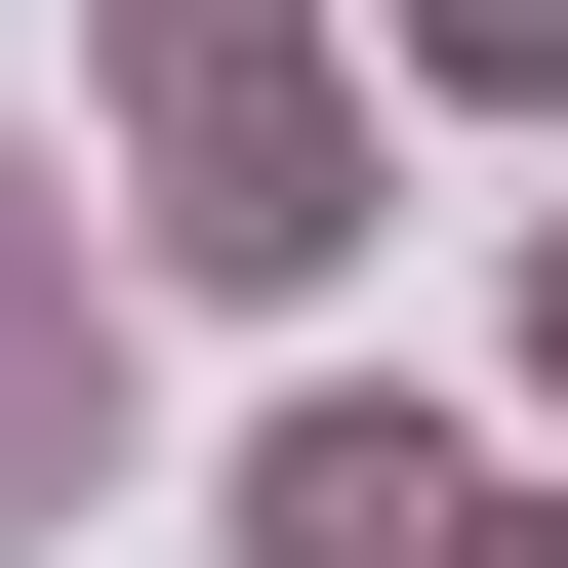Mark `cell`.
I'll list each match as a JSON object with an SVG mask.
<instances>
[{"label":"cell","instance_id":"6da1fadb","mask_svg":"<svg viewBox=\"0 0 568 568\" xmlns=\"http://www.w3.org/2000/svg\"><path fill=\"white\" fill-rule=\"evenodd\" d=\"M406 41L366 0H82V163H122V244L203 284V325H325L366 284V203H406Z\"/></svg>","mask_w":568,"mask_h":568},{"label":"cell","instance_id":"7a4b0ae2","mask_svg":"<svg viewBox=\"0 0 568 568\" xmlns=\"http://www.w3.org/2000/svg\"><path fill=\"white\" fill-rule=\"evenodd\" d=\"M122 284H163V244H122V163H82V122H0V568L122 528Z\"/></svg>","mask_w":568,"mask_h":568},{"label":"cell","instance_id":"3957f363","mask_svg":"<svg viewBox=\"0 0 568 568\" xmlns=\"http://www.w3.org/2000/svg\"><path fill=\"white\" fill-rule=\"evenodd\" d=\"M487 406H406V366H284L244 447H203V568H487Z\"/></svg>","mask_w":568,"mask_h":568},{"label":"cell","instance_id":"277c9868","mask_svg":"<svg viewBox=\"0 0 568 568\" xmlns=\"http://www.w3.org/2000/svg\"><path fill=\"white\" fill-rule=\"evenodd\" d=\"M366 41H406L447 122H568V0H366Z\"/></svg>","mask_w":568,"mask_h":568},{"label":"cell","instance_id":"5b68a950","mask_svg":"<svg viewBox=\"0 0 568 568\" xmlns=\"http://www.w3.org/2000/svg\"><path fill=\"white\" fill-rule=\"evenodd\" d=\"M487 366H528V447H568V244H528V325H487Z\"/></svg>","mask_w":568,"mask_h":568},{"label":"cell","instance_id":"8992f818","mask_svg":"<svg viewBox=\"0 0 568 568\" xmlns=\"http://www.w3.org/2000/svg\"><path fill=\"white\" fill-rule=\"evenodd\" d=\"M487 568H568V447H528V487H487Z\"/></svg>","mask_w":568,"mask_h":568}]
</instances>
